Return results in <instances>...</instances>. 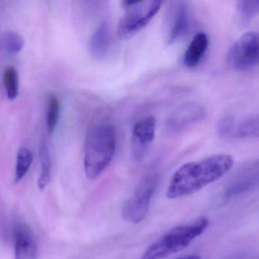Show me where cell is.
I'll use <instances>...</instances> for the list:
<instances>
[{
  "mask_svg": "<svg viewBox=\"0 0 259 259\" xmlns=\"http://www.w3.org/2000/svg\"><path fill=\"white\" fill-rule=\"evenodd\" d=\"M233 166V157L225 154L185 163L172 175L166 197L174 199L192 195L224 177Z\"/></svg>",
  "mask_w": 259,
  "mask_h": 259,
  "instance_id": "6da1fadb",
  "label": "cell"
},
{
  "mask_svg": "<svg viewBox=\"0 0 259 259\" xmlns=\"http://www.w3.org/2000/svg\"><path fill=\"white\" fill-rule=\"evenodd\" d=\"M117 135L114 125L108 121H100L88 131L84 155V169L90 180L99 177L114 157Z\"/></svg>",
  "mask_w": 259,
  "mask_h": 259,
  "instance_id": "7a4b0ae2",
  "label": "cell"
},
{
  "mask_svg": "<svg viewBox=\"0 0 259 259\" xmlns=\"http://www.w3.org/2000/svg\"><path fill=\"white\" fill-rule=\"evenodd\" d=\"M208 225V219L201 217L193 222L174 227L150 245L140 259H161L182 251L201 236Z\"/></svg>",
  "mask_w": 259,
  "mask_h": 259,
  "instance_id": "3957f363",
  "label": "cell"
},
{
  "mask_svg": "<svg viewBox=\"0 0 259 259\" xmlns=\"http://www.w3.org/2000/svg\"><path fill=\"white\" fill-rule=\"evenodd\" d=\"M163 2L157 0L131 2L123 1L125 13L119 20L117 34L121 39H128L145 28L157 14Z\"/></svg>",
  "mask_w": 259,
  "mask_h": 259,
  "instance_id": "277c9868",
  "label": "cell"
},
{
  "mask_svg": "<svg viewBox=\"0 0 259 259\" xmlns=\"http://www.w3.org/2000/svg\"><path fill=\"white\" fill-rule=\"evenodd\" d=\"M158 183V174L151 169L145 174L133 195L122 206L121 216L131 224L141 222L146 216L153 195Z\"/></svg>",
  "mask_w": 259,
  "mask_h": 259,
  "instance_id": "5b68a950",
  "label": "cell"
},
{
  "mask_svg": "<svg viewBox=\"0 0 259 259\" xmlns=\"http://www.w3.org/2000/svg\"><path fill=\"white\" fill-rule=\"evenodd\" d=\"M258 34L248 31L242 34L229 50L227 65L233 70L245 72L258 63Z\"/></svg>",
  "mask_w": 259,
  "mask_h": 259,
  "instance_id": "8992f818",
  "label": "cell"
},
{
  "mask_svg": "<svg viewBox=\"0 0 259 259\" xmlns=\"http://www.w3.org/2000/svg\"><path fill=\"white\" fill-rule=\"evenodd\" d=\"M259 164L252 160L241 166L229 180L224 190L217 198L218 204H227L230 200L240 196L258 186Z\"/></svg>",
  "mask_w": 259,
  "mask_h": 259,
  "instance_id": "52a82bcc",
  "label": "cell"
},
{
  "mask_svg": "<svg viewBox=\"0 0 259 259\" xmlns=\"http://www.w3.org/2000/svg\"><path fill=\"white\" fill-rule=\"evenodd\" d=\"M218 135L227 140L254 139L258 136V116L254 113L222 118L218 125Z\"/></svg>",
  "mask_w": 259,
  "mask_h": 259,
  "instance_id": "ba28073f",
  "label": "cell"
},
{
  "mask_svg": "<svg viewBox=\"0 0 259 259\" xmlns=\"http://www.w3.org/2000/svg\"><path fill=\"white\" fill-rule=\"evenodd\" d=\"M207 110L197 101H187L176 107L168 116L166 127L170 133H177L204 120Z\"/></svg>",
  "mask_w": 259,
  "mask_h": 259,
  "instance_id": "9c48e42d",
  "label": "cell"
},
{
  "mask_svg": "<svg viewBox=\"0 0 259 259\" xmlns=\"http://www.w3.org/2000/svg\"><path fill=\"white\" fill-rule=\"evenodd\" d=\"M156 119L148 116L135 124L132 137V154L136 160H142L155 136Z\"/></svg>",
  "mask_w": 259,
  "mask_h": 259,
  "instance_id": "30bf717a",
  "label": "cell"
},
{
  "mask_svg": "<svg viewBox=\"0 0 259 259\" xmlns=\"http://www.w3.org/2000/svg\"><path fill=\"white\" fill-rule=\"evenodd\" d=\"M190 26L191 13L187 3H174L168 19V43L174 44L183 39L189 32Z\"/></svg>",
  "mask_w": 259,
  "mask_h": 259,
  "instance_id": "8fae6325",
  "label": "cell"
},
{
  "mask_svg": "<svg viewBox=\"0 0 259 259\" xmlns=\"http://www.w3.org/2000/svg\"><path fill=\"white\" fill-rule=\"evenodd\" d=\"M38 248L35 238L29 227L21 225L15 234L16 259H37Z\"/></svg>",
  "mask_w": 259,
  "mask_h": 259,
  "instance_id": "7c38bea8",
  "label": "cell"
},
{
  "mask_svg": "<svg viewBox=\"0 0 259 259\" xmlns=\"http://www.w3.org/2000/svg\"><path fill=\"white\" fill-rule=\"evenodd\" d=\"M111 42V35L109 24L102 22L91 37L89 50L94 58L101 60L108 54Z\"/></svg>",
  "mask_w": 259,
  "mask_h": 259,
  "instance_id": "4fadbf2b",
  "label": "cell"
},
{
  "mask_svg": "<svg viewBox=\"0 0 259 259\" xmlns=\"http://www.w3.org/2000/svg\"><path fill=\"white\" fill-rule=\"evenodd\" d=\"M209 39L205 33L194 36L183 56V64L188 68L196 67L202 60L208 48Z\"/></svg>",
  "mask_w": 259,
  "mask_h": 259,
  "instance_id": "5bb4252c",
  "label": "cell"
},
{
  "mask_svg": "<svg viewBox=\"0 0 259 259\" xmlns=\"http://www.w3.org/2000/svg\"><path fill=\"white\" fill-rule=\"evenodd\" d=\"M40 161V174L37 186L39 189H45L51 183L52 178V158L51 151L45 139L42 140L39 148Z\"/></svg>",
  "mask_w": 259,
  "mask_h": 259,
  "instance_id": "9a60e30c",
  "label": "cell"
},
{
  "mask_svg": "<svg viewBox=\"0 0 259 259\" xmlns=\"http://www.w3.org/2000/svg\"><path fill=\"white\" fill-rule=\"evenodd\" d=\"M33 161V154L29 148L21 147L18 151L16 159V176L15 182L16 183L22 181L31 166Z\"/></svg>",
  "mask_w": 259,
  "mask_h": 259,
  "instance_id": "2e32d148",
  "label": "cell"
},
{
  "mask_svg": "<svg viewBox=\"0 0 259 259\" xmlns=\"http://www.w3.org/2000/svg\"><path fill=\"white\" fill-rule=\"evenodd\" d=\"M1 45L6 54L16 55L22 51L25 45V40L19 33L8 31L4 34Z\"/></svg>",
  "mask_w": 259,
  "mask_h": 259,
  "instance_id": "e0dca14e",
  "label": "cell"
},
{
  "mask_svg": "<svg viewBox=\"0 0 259 259\" xmlns=\"http://www.w3.org/2000/svg\"><path fill=\"white\" fill-rule=\"evenodd\" d=\"M237 11L241 21L248 23L258 13L259 2L257 0H241L237 2Z\"/></svg>",
  "mask_w": 259,
  "mask_h": 259,
  "instance_id": "ac0fdd59",
  "label": "cell"
},
{
  "mask_svg": "<svg viewBox=\"0 0 259 259\" xmlns=\"http://www.w3.org/2000/svg\"><path fill=\"white\" fill-rule=\"evenodd\" d=\"M4 83L9 99H16L19 95V75L14 67L7 68L4 74Z\"/></svg>",
  "mask_w": 259,
  "mask_h": 259,
  "instance_id": "d6986e66",
  "label": "cell"
},
{
  "mask_svg": "<svg viewBox=\"0 0 259 259\" xmlns=\"http://www.w3.org/2000/svg\"><path fill=\"white\" fill-rule=\"evenodd\" d=\"M60 101L54 95L49 97L47 110V127L50 134L54 133L60 117Z\"/></svg>",
  "mask_w": 259,
  "mask_h": 259,
  "instance_id": "ffe728a7",
  "label": "cell"
},
{
  "mask_svg": "<svg viewBox=\"0 0 259 259\" xmlns=\"http://www.w3.org/2000/svg\"><path fill=\"white\" fill-rule=\"evenodd\" d=\"M243 254L241 253H236V254H230V255L227 256V257L224 259H243Z\"/></svg>",
  "mask_w": 259,
  "mask_h": 259,
  "instance_id": "44dd1931",
  "label": "cell"
},
{
  "mask_svg": "<svg viewBox=\"0 0 259 259\" xmlns=\"http://www.w3.org/2000/svg\"><path fill=\"white\" fill-rule=\"evenodd\" d=\"M176 259H202L201 257L198 255H187L183 256V257H178Z\"/></svg>",
  "mask_w": 259,
  "mask_h": 259,
  "instance_id": "7402d4cb",
  "label": "cell"
},
{
  "mask_svg": "<svg viewBox=\"0 0 259 259\" xmlns=\"http://www.w3.org/2000/svg\"><path fill=\"white\" fill-rule=\"evenodd\" d=\"M251 259H257V257H254V258H251Z\"/></svg>",
  "mask_w": 259,
  "mask_h": 259,
  "instance_id": "603a6c76",
  "label": "cell"
}]
</instances>
